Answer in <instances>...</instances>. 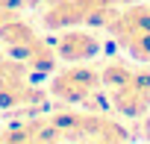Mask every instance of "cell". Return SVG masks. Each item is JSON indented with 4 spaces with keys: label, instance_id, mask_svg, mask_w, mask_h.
<instances>
[{
    "label": "cell",
    "instance_id": "6da1fadb",
    "mask_svg": "<svg viewBox=\"0 0 150 144\" xmlns=\"http://www.w3.org/2000/svg\"><path fill=\"white\" fill-rule=\"evenodd\" d=\"M97 85H100V74H94L88 68H71L53 80L50 91L65 103H88Z\"/></svg>",
    "mask_w": 150,
    "mask_h": 144
},
{
    "label": "cell",
    "instance_id": "7a4b0ae2",
    "mask_svg": "<svg viewBox=\"0 0 150 144\" xmlns=\"http://www.w3.org/2000/svg\"><path fill=\"white\" fill-rule=\"evenodd\" d=\"M115 97V109L127 112V115H141L150 109V74L147 71H132L129 80L112 91Z\"/></svg>",
    "mask_w": 150,
    "mask_h": 144
},
{
    "label": "cell",
    "instance_id": "3957f363",
    "mask_svg": "<svg viewBox=\"0 0 150 144\" xmlns=\"http://www.w3.org/2000/svg\"><path fill=\"white\" fill-rule=\"evenodd\" d=\"M56 53L68 62H86L97 53V38L91 32H80V30H68L65 35H59V44H56Z\"/></svg>",
    "mask_w": 150,
    "mask_h": 144
},
{
    "label": "cell",
    "instance_id": "277c9868",
    "mask_svg": "<svg viewBox=\"0 0 150 144\" xmlns=\"http://www.w3.org/2000/svg\"><path fill=\"white\" fill-rule=\"evenodd\" d=\"M12 53L18 56V62L24 68H33V71H50L56 65V53L47 47V41H41L38 35H33L30 41L12 47Z\"/></svg>",
    "mask_w": 150,
    "mask_h": 144
}]
</instances>
